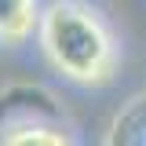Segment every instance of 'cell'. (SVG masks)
I'll use <instances>...</instances> for the list:
<instances>
[{"instance_id": "obj_1", "label": "cell", "mask_w": 146, "mask_h": 146, "mask_svg": "<svg viewBox=\"0 0 146 146\" xmlns=\"http://www.w3.org/2000/svg\"><path fill=\"white\" fill-rule=\"evenodd\" d=\"M40 48L55 70L77 84H102L117 70V44L88 4L58 0L40 15Z\"/></svg>"}, {"instance_id": "obj_2", "label": "cell", "mask_w": 146, "mask_h": 146, "mask_svg": "<svg viewBox=\"0 0 146 146\" xmlns=\"http://www.w3.org/2000/svg\"><path fill=\"white\" fill-rule=\"evenodd\" d=\"M36 26V0H0V44H22Z\"/></svg>"}, {"instance_id": "obj_3", "label": "cell", "mask_w": 146, "mask_h": 146, "mask_svg": "<svg viewBox=\"0 0 146 146\" xmlns=\"http://www.w3.org/2000/svg\"><path fill=\"white\" fill-rule=\"evenodd\" d=\"M4 146H73V139L58 128H44V124H26L7 131Z\"/></svg>"}]
</instances>
